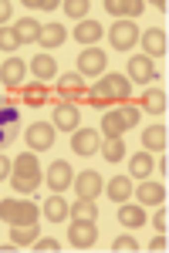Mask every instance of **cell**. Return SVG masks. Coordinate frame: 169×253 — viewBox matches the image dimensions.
<instances>
[{
  "mask_svg": "<svg viewBox=\"0 0 169 253\" xmlns=\"http://www.w3.org/2000/svg\"><path fill=\"white\" fill-rule=\"evenodd\" d=\"M98 145H102V142H98V132H95V128H75V132H71V152H75V156H95Z\"/></svg>",
  "mask_w": 169,
  "mask_h": 253,
  "instance_id": "7c38bea8",
  "label": "cell"
},
{
  "mask_svg": "<svg viewBox=\"0 0 169 253\" xmlns=\"http://www.w3.org/2000/svg\"><path fill=\"white\" fill-rule=\"evenodd\" d=\"M10 166H14L10 159H7V156H0V182H3V179L10 175Z\"/></svg>",
  "mask_w": 169,
  "mask_h": 253,
  "instance_id": "b9f144b4",
  "label": "cell"
},
{
  "mask_svg": "<svg viewBox=\"0 0 169 253\" xmlns=\"http://www.w3.org/2000/svg\"><path fill=\"white\" fill-rule=\"evenodd\" d=\"M71 179H75V169H71L64 159L51 162V169L44 172V182L51 186V193H64V189H71Z\"/></svg>",
  "mask_w": 169,
  "mask_h": 253,
  "instance_id": "52a82bcc",
  "label": "cell"
},
{
  "mask_svg": "<svg viewBox=\"0 0 169 253\" xmlns=\"http://www.w3.org/2000/svg\"><path fill=\"white\" fill-rule=\"evenodd\" d=\"M0 128H20V108L14 98H0Z\"/></svg>",
  "mask_w": 169,
  "mask_h": 253,
  "instance_id": "4316f807",
  "label": "cell"
},
{
  "mask_svg": "<svg viewBox=\"0 0 169 253\" xmlns=\"http://www.w3.org/2000/svg\"><path fill=\"white\" fill-rule=\"evenodd\" d=\"M105 71H109V54L102 47H81V54H78V75L92 78V75H105Z\"/></svg>",
  "mask_w": 169,
  "mask_h": 253,
  "instance_id": "277c9868",
  "label": "cell"
},
{
  "mask_svg": "<svg viewBox=\"0 0 169 253\" xmlns=\"http://www.w3.org/2000/svg\"><path fill=\"white\" fill-rule=\"evenodd\" d=\"M68 216L71 219H88V223H95L98 219V206H95V199H75V206H68Z\"/></svg>",
  "mask_w": 169,
  "mask_h": 253,
  "instance_id": "f546056e",
  "label": "cell"
},
{
  "mask_svg": "<svg viewBox=\"0 0 169 253\" xmlns=\"http://www.w3.org/2000/svg\"><path fill=\"white\" fill-rule=\"evenodd\" d=\"M98 152H102V159H109V162H118V159H125V142L122 138H105L98 145Z\"/></svg>",
  "mask_w": 169,
  "mask_h": 253,
  "instance_id": "d6a6232c",
  "label": "cell"
},
{
  "mask_svg": "<svg viewBox=\"0 0 169 253\" xmlns=\"http://www.w3.org/2000/svg\"><path fill=\"white\" fill-rule=\"evenodd\" d=\"M125 71H129L125 78H129V81H139V84H146V81L156 78V64H152L146 54H132V58H129V68H125Z\"/></svg>",
  "mask_w": 169,
  "mask_h": 253,
  "instance_id": "4fadbf2b",
  "label": "cell"
},
{
  "mask_svg": "<svg viewBox=\"0 0 169 253\" xmlns=\"http://www.w3.org/2000/svg\"><path fill=\"white\" fill-rule=\"evenodd\" d=\"M38 223H27V226H10V243L14 247H31L38 240Z\"/></svg>",
  "mask_w": 169,
  "mask_h": 253,
  "instance_id": "4dcf8cb0",
  "label": "cell"
},
{
  "mask_svg": "<svg viewBox=\"0 0 169 253\" xmlns=\"http://www.w3.org/2000/svg\"><path fill=\"white\" fill-rule=\"evenodd\" d=\"M102 38H105V27H102L98 20H81L75 27V41L81 47H92V44H98Z\"/></svg>",
  "mask_w": 169,
  "mask_h": 253,
  "instance_id": "9a60e30c",
  "label": "cell"
},
{
  "mask_svg": "<svg viewBox=\"0 0 169 253\" xmlns=\"http://www.w3.org/2000/svg\"><path fill=\"white\" fill-rule=\"evenodd\" d=\"M48 88H44V81H31V84H24V105H31V108H41L44 101H48Z\"/></svg>",
  "mask_w": 169,
  "mask_h": 253,
  "instance_id": "83f0119b",
  "label": "cell"
},
{
  "mask_svg": "<svg viewBox=\"0 0 169 253\" xmlns=\"http://www.w3.org/2000/svg\"><path fill=\"white\" fill-rule=\"evenodd\" d=\"M55 91H57V101H68V105H75L81 98H88V88H85V78L81 75H57L55 81Z\"/></svg>",
  "mask_w": 169,
  "mask_h": 253,
  "instance_id": "3957f363",
  "label": "cell"
},
{
  "mask_svg": "<svg viewBox=\"0 0 169 253\" xmlns=\"http://www.w3.org/2000/svg\"><path fill=\"white\" fill-rule=\"evenodd\" d=\"M55 125L57 132H75L81 128V112H78V105H68V101H57L55 105Z\"/></svg>",
  "mask_w": 169,
  "mask_h": 253,
  "instance_id": "30bf717a",
  "label": "cell"
},
{
  "mask_svg": "<svg viewBox=\"0 0 169 253\" xmlns=\"http://www.w3.org/2000/svg\"><path fill=\"white\" fill-rule=\"evenodd\" d=\"M166 247H169V243H166V233H159V236H156V240L149 243V250H156V253H159V250H166Z\"/></svg>",
  "mask_w": 169,
  "mask_h": 253,
  "instance_id": "7bdbcfd3",
  "label": "cell"
},
{
  "mask_svg": "<svg viewBox=\"0 0 169 253\" xmlns=\"http://www.w3.org/2000/svg\"><path fill=\"white\" fill-rule=\"evenodd\" d=\"M68 240H71L75 250H92L95 240H98V230H95V223H88V219H75L71 230H68Z\"/></svg>",
  "mask_w": 169,
  "mask_h": 253,
  "instance_id": "9c48e42d",
  "label": "cell"
},
{
  "mask_svg": "<svg viewBox=\"0 0 169 253\" xmlns=\"http://www.w3.org/2000/svg\"><path fill=\"white\" fill-rule=\"evenodd\" d=\"M135 196H139V203L142 206H163L166 203V186L163 182H139V189H135Z\"/></svg>",
  "mask_w": 169,
  "mask_h": 253,
  "instance_id": "5bb4252c",
  "label": "cell"
},
{
  "mask_svg": "<svg viewBox=\"0 0 169 253\" xmlns=\"http://www.w3.org/2000/svg\"><path fill=\"white\" fill-rule=\"evenodd\" d=\"M34 250H41V253H57V250H61V243H57V240H34Z\"/></svg>",
  "mask_w": 169,
  "mask_h": 253,
  "instance_id": "74e56055",
  "label": "cell"
},
{
  "mask_svg": "<svg viewBox=\"0 0 169 253\" xmlns=\"http://www.w3.org/2000/svg\"><path fill=\"white\" fill-rule=\"evenodd\" d=\"M64 14L71 20H88V0H64Z\"/></svg>",
  "mask_w": 169,
  "mask_h": 253,
  "instance_id": "836d02e7",
  "label": "cell"
},
{
  "mask_svg": "<svg viewBox=\"0 0 169 253\" xmlns=\"http://www.w3.org/2000/svg\"><path fill=\"white\" fill-rule=\"evenodd\" d=\"M31 75H34L38 81H51V78L57 75L55 58H51L48 51H44V54H34V58H31Z\"/></svg>",
  "mask_w": 169,
  "mask_h": 253,
  "instance_id": "d6986e66",
  "label": "cell"
},
{
  "mask_svg": "<svg viewBox=\"0 0 169 253\" xmlns=\"http://www.w3.org/2000/svg\"><path fill=\"white\" fill-rule=\"evenodd\" d=\"M14 34H17L20 47H24V44H38V38H41V20H34V17L14 20Z\"/></svg>",
  "mask_w": 169,
  "mask_h": 253,
  "instance_id": "ac0fdd59",
  "label": "cell"
},
{
  "mask_svg": "<svg viewBox=\"0 0 169 253\" xmlns=\"http://www.w3.org/2000/svg\"><path fill=\"white\" fill-rule=\"evenodd\" d=\"M152 226H156L159 233H166V226H169V216H166V210H156V216H152Z\"/></svg>",
  "mask_w": 169,
  "mask_h": 253,
  "instance_id": "f35d334b",
  "label": "cell"
},
{
  "mask_svg": "<svg viewBox=\"0 0 169 253\" xmlns=\"http://www.w3.org/2000/svg\"><path fill=\"white\" fill-rule=\"evenodd\" d=\"M109 41H112V47H118V51L135 47V41H139V27H135V20H115L112 27H109Z\"/></svg>",
  "mask_w": 169,
  "mask_h": 253,
  "instance_id": "8992f818",
  "label": "cell"
},
{
  "mask_svg": "<svg viewBox=\"0 0 169 253\" xmlns=\"http://www.w3.org/2000/svg\"><path fill=\"white\" fill-rule=\"evenodd\" d=\"M41 182H44V172H41L38 156H27V152H24V156L14 159V166H10V186H14L17 193L31 196Z\"/></svg>",
  "mask_w": 169,
  "mask_h": 253,
  "instance_id": "6da1fadb",
  "label": "cell"
},
{
  "mask_svg": "<svg viewBox=\"0 0 169 253\" xmlns=\"http://www.w3.org/2000/svg\"><path fill=\"white\" fill-rule=\"evenodd\" d=\"M55 0H27V10H55Z\"/></svg>",
  "mask_w": 169,
  "mask_h": 253,
  "instance_id": "ab89813d",
  "label": "cell"
},
{
  "mask_svg": "<svg viewBox=\"0 0 169 253\" xmlns=\"http://www.w3.org/2000/svg\"><path fill=\"white\" fill-rule=\"evenodd\" d=\"M152 166H156V162H152L149 152H135V156L129 159V179H139V182H142V179H149Z\"/></svg>",
  "mask_w": 169,
  "mask_h": 253,
  "instance_id": "cb8c5ba5",
  "label": "cell"
},
{
  "mask_svg": "<svg viewBox=\"0 0 169 253\" xmlns=\"http://www.w3.org/2000/svg\"><path fill=\"white\" fill-rule=\"evenodd\" d=\"M64 41H68V31H64L61 24H44V27H41V38H38L41 47L51 51V47H61Z\"/></svg>",
  "mask_w": 169,
  "mask_h": 253,
  "instance_id": "603a6c76",
  "label": "cell"
},
{
  "mask_svg": "<svg viewBox=\"0 0 169 253\" xmlns=\"http://www.w3.org/2000/svg\"><path fill=\"white\" fill-rule=\"evenodd\" d=\"M139 44L146 47V58H166V47H169V38L163 27H152V31H146V34H139Z\"/></svg>",
  "mask_w": 169,
  "mask_h": 253,
  "instance_id": "8fae6325",
  "label": "cell"
},
{
  "mask_svg": "<svg viewBox=\"0 0 169 253\" xmlns=\"http://www.w3.org/2000/svg\"><path fill=\"white\" fill-rule=\"evenodd\" d=\"M102 81H105L112 101H129L132 98V81L125 78V75H102Z\"/></svg>",
  "mask_w": 169,
  "mask_h": 253,
  "instance_id": "e0dca14e",
  "label": "cell"
},
{
  "mask_svg": "<svg viewBox=\"0 0 169 253\" xmlns=\"http://www.w3.org/2000/svg\"><path fill=\"white\" fill-rule=\"evenodd\" d=\"M102 193H109L112 203H125V199L132 196V179H129V175H112L109 186H105Z\"/></svg>",
  "mask_w": 169,
  "mask_h": 253,
  "instance_id": "44dd1931",
  "label": "cell"
},
{
  "mask_svg": "<svg viewBox=\"0 0 169 253\" xmlns=\"http://www.w3.org/2000/svg\"><path fill=\"white\" fill-rule=\"evenodd\" d=\"M20 41L14 34V27H0V51H17Z\"/></svg>",
  "mask_w": 169,
  "mask_h": 253,
  "instance_id": "e575fe53",
  "label": "cell"
},
{
  "mask_svg": "<svg viewBox=\"0 0 169 253\" xmlns=\"http://www.w3.org/2000/svg\"><path fill=\"white\" fill-rule=\"evenodd\" d=\"M71 186H75L78 199H98V196H102V189H105L102 175L95 172V169H85L81 175H75V179H71Z\"/></svg>",
  "mask_w": 169,
  "mask_h": 253,
  "instance_id": "ba28073f",
  "label": "cell"
},
{
  "mask_svg": "<svg viewBox=\"0 0 169 253\" xmlns=\"http://www.w3.org/2000/svg\"><path fill=\"white\" fill-rule=\"evenodd\" d=\"M102 132H105V138H122L129 128H125V122H122L118 112H105L102 115Z\"/></svg>",
  "mask_w": 169,
  "mask_h": 253,
  "instance_id": "f1b7e54d",
  "label": "cell"
},
{
  "mask_svg": "<svg viewBox=\"0 0 169 253\" xmlns=\"http://www.w3.org/2000/svg\"><path fill=\"white\" fill-rule=\"evenodd\" d=\"M0 219L7 226H27L38 223V206L31 199H0Z\"/></svg>",
  "mask_w": 169,
  "mask_h": 253,
  "instance_id": "7a4b0ae2",
  "label": "cell"
},
{
  "mask_svg": "<svg viewBox=\"0 0 169 253\" xmlns=\"http://www.w3.org/2000/svg\"><path fill=\"white\" fill-rule=\"evenodd\" d=\"M112 250L115 253H135V250H139V243H135V236H118V240L112 243Z\"/></svg>",
  "mask_w": 169,
  "mask_h": 253,
  "instance_id": "8d00e7d4",
  "label": "cell"
},
{
  "mask_svg": "<svg viewBox=\"0 0 169 253\" xmlns=\"http://www.w3.org/2000/svg\"><path fill=\"white\" fill-rule=\"evenodd\" d=\"M166 142H169V135H166L163 125H152V128L142 132V145H146V152H166Z\"/></svg>",
  "mask_w": 169,
  "mask_h": 253,
  "instance_id": "d4e9b609",
  "label": "cell"
},
{
  "mask_svg": "<svg viewBox=\"0 0 169 253\" xmlns=\"http://www.w3.org/2000/svg\"><path fill=\"white\" fill-rule=\"evenodd\" d=\"M142 108L152 112V115H163V112H166V91H163V88H149V91L142 95Z\"/></svg>",
  "mask_w": 169,
  "mask_h": 253,
  "instance_id": "1f68e13d",
  "label": "cell"
},
{
  "mask_svg": "<svg viewBox=\"0 0 169 253\" xmlns=\"http://www.w3.org/2000/svg\"><path fill=\"white\" fill-rule=\"evenodd\" d=\"M10 10H14V7H10L7 0H0V27H7V20H10Z\"/></svg>",
  "mask_w": 169,
  "mask_h": 253,
  "instance_id": "60d3db41",
  "label": "cell"
},
{
  "mask_svg": "<svg viewBox=\"0 0 169 253\" xmlns=\"http://www.w3.org/2000/svg\"><path fill=\"white\" fill-rule=\"evenodd\" d=\"M41 210H44V216H48L51 223H64V219H68V203L61 199V193H51V199H48Z\"/></svg>",
  "mask_w": 169,
  "mask_h": 253,
  "instance_id": "484cf974",
  "label": "cell"
},
{
  "mask_svg": "<svg viewBox=\"0 0 169 253\" xmlns=\"http://www.w3.org/2000/svg\"><path fill=\"white\" fill-rule=\"evenodd\" d=\"M118 223H122L125 230H139V226H146V210L132 206L129 199H125V203H122V210H118Z\"/></svg>",
  "mask_w": 169,
  "mask_h": 253,
  "instance_id": "7402d4cb",
  "label": "cell"
},
{
  "mask_svg": "<svg viewBox=\"0 0 169 253\" xmlns=\"http://www.w3.org/2000/svg\"><path fill=\"white\" fill-rule=\"evenodd\" d=\"M105 10H109L112 17L129 20V17H139V14L146 10V3H139V0H129V3H122V0H105Z\"/></svg>",
  "mask_w": 169,
  "mask_h": 253,
  "instance_id": "ffe728a7",
  "label": "cell"
},
{
  "mask_svg": "<svg viewBox=\"0 0 169 253\" xmlns=\"http://www.w3.org/2000/svg\"><path fill=\"white\" fill-rule=\"evenodd\" d=\"M118 115H122V122H125V128H135V125H139V108H135V105H122Z\"/></svg>",
  "mask_w": 169,
  "mask_h": 253,
  "instance_id": "d590c367",
  "label": "cell"
},
{
  "mask_svg": "<svg viewBox=\"0 0 169 253\" xmlns=\"http://www.w3.org/2000/svg\"><path fill=\"white\" fill-rule=\"evenodd\" d=\"M24 75H27V64L20 58L3 61V68H0V81H3L7 88H20V84H24Z\"/></svg>",
  "mask_w": 169,
  "mask_h": 253,
  "instance_id": "2e32d148",
  "label": "cell"
},
{
  "mask_svg": "<svg viewBox=\"0 0 169 253\" xmlns=\"http://www.w3.org/2000/svg\"><path fill=\"white\" fill-rule=\"evenodd\" d=\"M55 135H57V128L51 122H34V125H27V145H31L34 152L55 149Z\"/></svg>",
  "mask_w": 169,
  "mask_h": 253,
  "instance_id": "5b68a950",
  "label": "cell"
}]
</instances>
